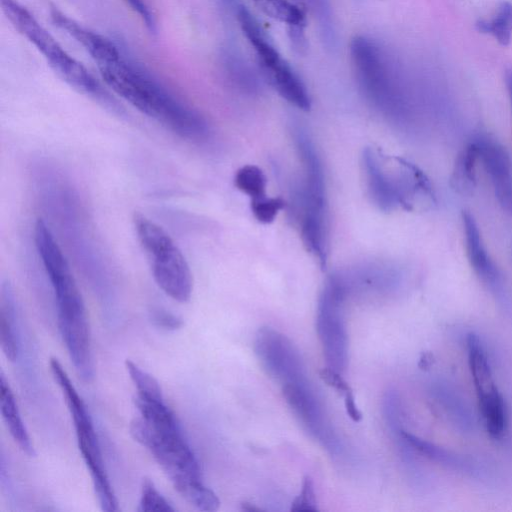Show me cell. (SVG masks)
Returning a JSON list of instances; mask_svg holds the SVG:
<instances>
[{
  "label": "cell",
  "instance_id": "cell-1",
  "mask_svg": "<svg viewBox=\"0 0 512 512\" xmlns=\"http://www.w3.org/2000/svg\"><path fill=\"white\" fill-rule=\"evenodd\" d=\"M105 84L142 114L181 138L205 140L210 128L205 118L183 103L150 73L125 55L98 65Z\"/></svg>",
  "mask_w": 512,
  "mask_h": 512
},
{
  "label": "cell",
  "instance_id": "cell-2",
  "mask_svg": "<svg viewBox=\"0 0 512 512\" xmlns=\"http://www.w3.org/2000/svg\"><path fill=\"white\" fill-rule=\"evenodd\" d=\"M129 430L133 439L151 453L187 502L202 511L219 508L217 495L202 482L198 461L184 439L175 415L153 421L140 416L131 421Z\"/></svg>",
  "mask_w": 512,
  "mask_h": 512
},
{
  "label": "cell",
  "instance_id": "cell-3",
  "mask_svg": "<svg viewBox=\"0 0 512 512\" xmlns=\"http://www.w3.org/2000/svg\"><path fill=\"white\" fill-rule=\"evenodd\" d=\"M0 3L12 26L36 47L63 81L78 92L114 110L119 109L115 100L90 71L72 57L24 5L17 0H0Z\"/></svg>",
  "mask_w": 512,
  "mask_h": 512
},
{
  "label": "cell",
  "instance_id": "cell-4",
  "mask_svg": "<svg viewBox=\"0 0 512 512\" xmlns=\"http://www.w3.org/2000/svg\"><path fill=\"white\" fill-rule=\"evenodd\" d=\"M133 222L156 284L175 301L187 302L193 280L182 251L161 226L145 215L136 213Z\"/></svg>",
  "mask_w": 512,
  "mask_h": 512
},
{
  "label": "cell",
  "instance_id": "cell-5",
  "mask_svg": "<svg viewBox=\"0 0 512 512\" xmlns=\"http://www.w3.org/2000/svg\"><path fill=\"white\" fill-rule=\"evenodd\" d=\"M49 365L73 419L78 447L89 469L99 505L103 511H118V503L106 473L99 441L86 405L58 359L52 357Z\"/></svg>",
  "mask_w": 512,
  "mask_h": 512
},
{
  "label": "cell",
  "instance_id": "cell-6",
  "mask_svg": "<svg viewBox=\"0 0 512 512\" xmlns=\"http://www.w3.org/2000/svg\"><path fill=\"white\" fill-rule=\"evenodd\" d=\"M350 55L365 97L382 112L400 116L404 100L385 51L374 40L356 36L350 43Z\"/></svg>",
  "mask_w": 512,
  "mask_h": 512
},
{
  "label": "cell",
  "instance_id": "cell-7",
  "mask_svg": "<svg viewBox=\"0 0 512 512\" xmlns=\"http://www.w3.org/2000/svg\"><path fill=\"white\" fill-rule=\"evenodd\" d=\"M348 294L344 276L331 275L320 294L316 329L328 368L339 373L348 362V337L343 317V303Z\"/></svg>",
  "mask_w": 512,
  "mask_h": 512
},
{
  "label": "cell",
  "instance_id": "cell-8",
  "mask_svg": "<svg viewBox=\"0 0 512 512\" xmlns=\"http://www.w3.org/2000/svg\"><path fill=\"white\" fill-rule=\"evenodd\" d=\"M254 349L267 372L283 384L309 382L298 350L285 335L262 327L256 334Z\"/></svg>",
  "mask_w": 512,
  "mask_h": 512
},
{
  "label": "cell",
  "instance_id": "cell-9",
  "mask_svg": "<svg viewBox=\"0 0 512 512\" xmlns=\"http://www.w3.org/2000/svg\"><path fill=\"white\" fill-rule=\"evenodd\" d=\"M283 396L303 425L330 453H338V439L327 423L311 383L283 384Z\"/></svg>",
  "mask_w": 512,
  "mask_h": 512
},
{
  "label": "cell",
  "instance_id": "cell-10",
  "mask_svg": "<svg viewBox=\"0 0 512 512\" xmlns=\"http://www.w3.org/2000/svg\"><path fill=\"white\" fill-rule=\"evenodd\" d=\"M475 138L479 162L486 171L501 209L512 216V159L506 147L489 135Z\"/></svg>",
  "mask_w": 512,
  "mask_h": 512
},
{
  "label": "cell",
  "instance_id": "cell-11",
  "mask_svg": "<svg viewBox=\"0 0 512 512\" xmlns=\"http://www.w3.org/2000/svg\"><path fill=\"white\" fill-rule=\"evenodd\" d=\"M461 221L470 266L484 285L500 295L503 292L502 274L484 244L474 216L464 210L461 213Z\"/></svg>",
  "mask_w": 512,
  "mask_h": 512
},
{
  "label": "cell",
  "instance_id": "cell-12",
  "mask_svg": "<svg viewBox=\"0 0 512 512\" xmlns=\"http://www.w3.org/2000/svg\"><path fill=\"white\" fill-rule=\"evenodd\" d=\"M50 16L53 23L78 42L97 65L116 61L122 56L121 49L112 40L82 26L56 7L50 9Z\"/></svg>",
  "mask_w": 512,
  "mask_h": 512
},
{
  "label": "cell",
  "instance_id": "cell-13",
  "mask_svg": "<svg viewBox=\"0 0 512 512\" xmlns=\"http://www.w3.org/2000/svg\"><path fill=\"white\" fill-rule=\"evenodd\" d=\"M264 77L269 84L286 101L295 107L308 111L311 108V99L308 91L291 66L281 59L274 66L262 70Z\"/></svg>",
  "mask_w": 512,
  "mask_h": 512
},
{
  "label": "cell",
  "instance_id": "cell-14",
  "mask_svg": "<svg viewBox=\"0 0 512 512\" xmlns=\"http://www.w3.org/2000/svg\"><path fill=\"white\" fill-rule=\"evenodd\" d=\"M233 12L243 34L256 52L261 70L268 69L278 63L282 59L281 56L247 7L239 3Z\"/></svg>",
  "mask_w": 512,
  "mask_h": 512
},
{
  "label": "cell",
  "instance_id": "cell-15",
  "mask_svg": "<svg viewBox=\"0 0 512 512\" xmlns=\"http://www.w3.org/2000/svg\"><path fill=\"white\" fill-rule=\"evenodd\" d=\"M0 407L3 420L14 441L28 456H35L34 447L22 421L14 394L3 372L0 375Z\"/></svg>",
  "mask_w": 512,
  "mask_h": 512
},
{
  "label": "cell",
  "instance_id": "cell-16",
  "mask_svg": "<svg viewBox=\"0 0 512 512\" xmlns=\"http://www.w3.org/2000/svg\"><path fill=\"white\" fill-rule=\"evenodd\" d=\"M468 363L478 400L498 393L491 367L480 339L474 333L467 335Z\"/></svg>",
  "mask_w": 512,
  "mask_h": 512
},
{
  "label": "cell",
  "instance_id": "cell-17",
  "mask_svg": "<svg viewBox=\"0 0 512 512\" xmlns=\"http://www.w3.org/2000/svg\"><path fill=\"white\" fill-rule=\"evenodd\" d=\"M479 161L475 138L470 140L459 152L452 170L450 184L459 194L467 195L476 187V164Z\"/></svg>",
  "mask_w": 512,
  "mask_h": 512
},
{
  "label": "cell",
  "instance_id": "cell-18",
  "mask_svg": "<svg viewBox=\"0 0 512 512\" xmlns=\"http://www.w3.org/2000/svg\"><path fill=\"white\" fill-rule=\"evenodd\" d=\"M221 61L229 80L241 91L255 94L261 88L259 79L249 64L233 47H225Z\"/></svg>",
  "mask_w": 512,
  "mask_h": 512
},
{
  "label": "cell",
  "instance_id": "cell-19",
  "mask_svg": "<svg viewBox=\"0 0 512 512\" xmlns=\"http://www.w3.org/2000/svg\"><path fill=\"white\" fill-rule=\"evenodd\" d=\"M475 27L481 33L492 35L502 46H507L512 37V3L502 2L491 20L479 19Z\"/></svg>",
  "mask_w": 512,
  "mask_h": 512
},
{
  "label": "cell",
  "instance_id": "cell-20",
  "mask_svg": "<svg viewBox=\"0 0 512 512\" xmlns=\"http://www.w3.org/2000/svg\"><path fill=\"white\" fill-rule=\"evenodd\" d=\"M0 342L7 359L14 361L18 354V345L13 328L12 294L9 286L2 289L0 311Z\"/></svg>",
  "mask_w": 512,
  "mask_h": 512
},
{
  "label": "cell",
  "instance_id": "cell-21",
  "mask_svg": "<svg viewBox=\"0 0 512 512\" xmlns=\"http://www.w3.org/2000/svg\"><path fill=\"white\" fill-rule=\"evenodd\" d=\"M478 401L487 432L492 438L499 439L503 436L507 424L503 397L498 392Z\"/></svg>",
  "mask_w": 512,
  "mask_h": 512
},
{
  "label": "cell",
  "instance_id": "cell-22",
  "mask_svg": "<svg viewBox=\"0 0 512 512\" xmlns=\"http://www.w3.org/2000/svg\"><path fill=\"white\" fill-rule=\"evenodd\" d=\"M235 187L255 199L266 194L267 179L263 171L256 165H244L237 170L234 176Z\"/></svg>",
  "mask_w": 512,
  "mask_h": 512
},
{
  "label": "cell",
  "instance_id": "cell-23",
  "mask_svg": "<svg viewBox=\"0 0 512 512\" xmlns=\"http://www.w3.org/2000/svg\"><path fill=\"white\" fill-rule=\"evenodd\" d=\"M317 18L321 39L325 47L331 51L337 46V33L328 0H307Z\"/></svg>",
  "mask_w": 512,
  "mask_h": 512
},
{
  "label": "cell",
  "instance_id": "cell-24",
  "mask_svg": "<svg viewBox=\"0 0 512 512\" xmlns=\"http://www.w3.org/2000/svg\"><path fill=\"white\" fill-rule=\"evenodd\" d=\"M125 367L136 386L137 395L154 400H164L161 387L153 376L128 359L125 361Z\"/></svg>",
  "mask_w": 512,
  "mask_h": 512
},
{
  "label": "cell",
  "instance_id": "cell-25",
  "mask_svg": "<svg viewBox=\"0 0 512 512\" xmlns=\"http://www.w3.org/2000/svg\"><path fill=\"white\" fill-rule=\"evenodd\" d=\"M399 434L408 445L412 446L414 449L426 455L427 457L439 463L446 464L449 466L459 465V460L456 457L450 455L445 450L436 447L435 445L426 442L403 430H400Z\"/></svg>",
  "mask_w": 512,
  "mask_h": 512
},
{
  "label": "cell",
  "instance_id": "cell-26",
  "mask_svg": "<svg viewBox=\"0 0 512 512\" xmlns=\"http://www.w3.org/2000/svg\"><path fill=\"white\" fill-rule=\"evenodd\" d=\"M175 509L170 503L158 492L154 483L149 478H144L141 484V495L138 511L151 512H171Z\"/></svg>",
  "mask_w": 512,
  "mask_h": 512
},
{
  "label": "cell",
  "instance_id": "cell-27",
  "mask_svg": "<svg viewBox=\"0 0 512 512\" xmlns=\"http://www.w3.org/2000/svg\"><path fill=\"white\" fill-rule=\"evenodd\" d=\"M285 206L281 197H268L267 195L251 199V211L255 219L263 224L274 221L278 212Z\"/></svg>",
  "mask_w": 512,
  "mask_h": 512
},
{
  "label": "cell",
  "instance_id": "cell-28",
  "mask_svg": "<svg viewBox=\"0 0 512 512\" xmlns=\"http://www.w3.org/2000/svg\"><path fill=\"white\" fill-rule=\"evenodd\" d=\"M291 511L316 512L317 502L311 477L305 476L300 494L291 504Z\"/></svg>",
  "mask_w": 512,
  "mask_h": 512
},
{
  "label": "cell",
  "instance_id": "cell-29",
  "mask_svg": "<svg viewBox=\"0 0 512 512\" xmlns=\"http://www.w3.org/2000/svg\"><path fill=\"white\" fill-rule=\"evenodd\" d=\"M150 320L156 327L169 331L180 329L183 326V320L179 316L163 308H153L150 311Z\"/></svg>",
  "mask_w": 512,
  "mask_h": 512
},
{
  "label": "cell",
  "instance_id": "cell-30",
  "mask_svg": "<svg viewBox=\"0 0 512 512\" xmlns=\"http://www.w3.org/2000/svg\"><path fill=\"white\" fill-rule=\"evenodd\" d=\"M137 13L146 28L153 34L157 31L154 14L144 0H124Z\"/></svg>",
  "mask_w": 512,
  "mask_h": 512
},
{
  "label": "cell",
  "instance_id": "cell-31",
  "mask_svg": "<svg viewBox=\"0 0 512 512\" xmlns=\"http://www.w3.org/2000/svg\"><path fill=\"white\" fill-rule=\"evenodd\" d=\"M305 27L306 25L288 26V37L291 43V47L298 54H305L308 49Z\"/></svg>",
  "mask_w": 512,
  "mask_h": 512
},
{
  "label": "cell",
  "instance_id": "cell-32",
  "mask_svg": "<svg viewBox=\"0 0 512 512\" xmlns=\"http://www.w3.org/2000/svg\"><path fill=\"white\" fill-rule=\"evenodd\" d=\"M319 377L330 387L340 392L342 395L345 394L350 388L348 383L342 378L341 373L331 369L323 368L319 371Z\"/></svg>",
  "mask_w": 512,
  "mask_h": 512
},
{
  "label": "cell",
  "instance_id": "cell-33",
  "mask_svg": "<svg viewBox=\"0 0 512 512\" xmlns=\"http://www.w3.org/2000/svg\"><path fill=\"white\" fill-rule=\"evenodd\" d=\"M343 396H344L345 409H346L348 416L354 422H359L362 419V413L359 411V409L355 403V398H354L352 389H349L347 392H345V394Z\"/></svg>",
  "mask_w": 512,
  "mask_h": 512
},
{
  "label": "cell",
  "instance_id": "cell-34",
  "mask_svg": "<svg viewBox=\"0 0 512 512\" xmlns=\"http://www.w3.org/2000/svg\"><path fill=\"white\" fill-rule=\"evenodd\" d=\"M505 85L507 88L511 108H512V68L505 71Z\"/></svg>",
  "mask_w": 512,
  "mask_h": 512
},
{
  "label": "cell",
  "instance_id": "cell-35",
  "mask_svg": "<svg viewBox=\"0 0 512 512\" xmlns=\"http://www.w3.org/2000/svg\"><path fill=\"white\" fill-rule=\"evenodd\" d=\"M433 362V356L430 353H424L422 354L420 360H419V367L422 369H427L431 366Z\"/></svg>",
  "mask_w": 512,
  "mask_h": 512
},
{
  "label": "cell",
  "instance_id": "cell-36",
  "mask_svg": "<svg viewBox=\"0 0 512 512\" xmlns=\"http://www.w3.org/2000/svg\"><path fill=\"white\" fill-rule=\"evenodd\" d=\"M242 510L251 512V511H260L261 509L253 506L251 503L243 502Z\"/></svg>",
  "mask_w": 512,
  "mask_h": 512
},
{
  "label": "cell",
  "instance_id": "cell-37",
  "mask_svg": "<svg viewBox=\"0 0 512 512\" xmlns=\"http://www.w3.org/2000/svg\"><path fill=\"white\" fill-rule=\"evenodd\" d=\"M254 1L256 2V4H257L258 6H260V5H262V4L266 3V2H269V1H271V0H254Z\"/></svg>",
  "mask_w": 512,
  "mask_h": 512
}]
</instances>
